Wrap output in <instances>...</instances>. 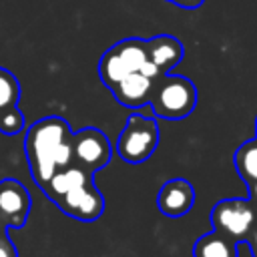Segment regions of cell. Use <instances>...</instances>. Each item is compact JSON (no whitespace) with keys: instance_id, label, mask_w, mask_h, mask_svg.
<instances>
[{"instance_id":"6da1fadb","label":"cell","mask_w":257,"mask_h":257,"mask_svg":"<svg viewBox=\"0 0 257 257\" xmlns=\"http://www.w3.org/2000/svg\"><path fill=\"white\" fill-rule=\"evenodd\" d=\"M24 153L36 187L72 163V131L62 116H44L26 128Z\"/></svg>"},{"instance_id":"7a4b0ae2","label":"cell","mask_w":257,"mask_h":257,"mask_svg":"<svg viewBox=\"0 0 257 257\" xmlns=\"http://www.w3.org/2000/svg\"><path fill=\"white\" fill-rule=\"evenodd\" d=\"M149 106L155 116L165 120L187 118L197 106V88L193 80L179 74H161L155 82Z\"/></svg>"},{"instance_id":"3957f363","label":"cell","mask_w":257,"mask_h":257,"mask_svg":"<svg viewBox=\"0 0 257 257\" xmlns=\"http://www.w3.org/2000/svg\"><path fill=\"white\" fill-rule=\"evenodd\" d=\"M116 153L128 165H141L151 159V155L159 147V124L153 116H143L133 112L118 139H116Z\"/></svg>"},{"instance_id":"277c9868","label":"cell","mask_w":257,"mask_h":257,"mask_svg":"<svg viewBox=\"0 0 257 257\" xmlns=\"http://www.w3.org/2000/svg\"><path fill=\"white\" fill-rule=\"evenodd\" d=\"M147 62L145 38H124L112 44L98 60V76L100 82L110 90L118 80L126 74L141 70Z\"/></svg>"},{"instance_id":"5b68a950","label":"cell","mask_w":257,"mask_h":257,"mask_svg":"<svg viewBox=\"0 0 257 257\" xmlns=\"http://www.w3.org/2000/svg\"><path fill=\"white\" fill-rule=\"evenodd\" d=\"M257 223V207L249 199H221L211 209V225L215 231L237 243H247Z\"/></svg>"},{"instance_id":"8992f818","label":"cell","mask_w":257,"mask_h":257,"mask_svg":"<svg viewBox=\"0 0 257 257\" xmlns=\"http://www.w3.org/2000/svg\"><path fill=\"white\" fill-rule=\"evenodd\" d=\"M110 157L112 145L102 131L86 126L72 133V163L80 169L94 175L98 169L110 163Z\"/></svg>"},{"instance_id":"52a82bcc","label":"cell","mask_w":257,"mask_h":257,"mask_svg":"<svg viewBox=\"0 0 257 257\" xmlns=\"http://www.w3.org/2000/svg\"><path fill=\"white\" fill-rule=\"evenodd\" d=\"M54 205L64 215H68V217H72L76 221L90 223V221H96L102 215V211H104V197L96 189L94 181H86V183L70 189L62 197H58L54 201Z\"/></svg>"},{"instance_id":"ba28073f","label":"cell","mask_w":257,"mask_h":257,"mask_svg":"<svg viewBox=\"0 0 257 257\" xmlns=\"http://www.w3.org/2000/svg\"><path fill=\"white\" fill-rule=\"evenodd\" d=\"M32 199L28 189L16 179L0 181V223L10 229H22L30 217Z\"/></svg>"},{"instance_id":"9c48e42d","label":"cell","mask_w":257,"mask_h":257,"mask_svg":"<svg viewBox=\"0 0 257 257\" xmlns=\"http://www.w3.org/2000/svg\"><path fill=\"white\" fill-rule=\"evenodd\" d=\"M157 78L159 76H151V74H147L143 70H137V72L126 74L122 80H118L110 88V92H112L114 100L120 102L122 106L141 108V106L149 104Z\"/></svg>"},{"instance_id":"30bf717a","label":"cell","mask_w":257,"mask_h":257,"mask_svg":"<svg viewBox=\"0 0 257 257\" xmlns=\"http://www.w3.org/2000/svg\"><path fill=\"white\" fill-rule=\"evenodd\" d=\"M195 189L187 179L175 177L163 183L157 195L159 211L167 217H183L193 209Z\"/></svg>"},{"instance_id":"8fae6325","label":"cell","mask_w":257,"mask_h":257,"mask_svg":"<svg viewBox=\"0 0 257 257\" xmlns=\"http://www.w3.org/2000/svg\"><path fill=\"white\" fill-rule=\"evenodd\" d=\"M145 48H147V60L155 64L157 70L163 74L171 72L183 60L185 54L181 40L171 34H157L153 38H147Z\"/></svg>"},{"instance_id":"7c38bea8","label":"cell","mask_w":257,"mask_h":257,"mask_svg":"<svg viewBox=\"0 0 257 257\" xmlns=\"http://www.w3.org/2000/svg\"><path fill=\"white\" fill-rule=\"evenodd\" d=\"M86 181H92V173H88V171L80 169L78 165L70 163V165L58 169V171L44 183L42 191H44V195L54 203L58 197H62L64 193H68L70 189H74V187H78V185H82V183H86Z\"/></svg>"},{"instance_id":"4fadbf2b","label":"cell","mask_w":257,"mask_h":257,"mask_svg":"<svg viewBox=\"0 0 257 257\" xmlns=\"http://www.w3.org/2000/svg\"><path fill=\"white\" fill-rule=\"evenodd\" d=\"M193 257H239V243L213 229L195 241Z\"/></svg>"},{"instance_id":"5bb4252c","label":"cell","mask_w":257,"mask_h":257,"mask_svg":"<svg viewBox=\"0 0 257 257\" xmlns=\"http://www.w3.org/2000/svg\"><path fill=\"white\" fill-rule=\"evenodd\" d=\"M233 163H235L237 175L247 187L257 181V137L239 145V149L235 151Z\"/></svg>"},{"instance_id":"9a60e30c","label":"cell","mask_w":257,"mask_h":257,"mask_svg":"<svg viewBox=\"0 0 257 257\" xmlns=\"http://www.w3.org/2000/svg\"><path fill=\"white\" fill-rule=\"evenodd\" d=\"M20 98V82L18 78L8 70L0 66V110L18 104Z\"/></svg>"},{"instance_id":"2e32d148","label":"cell","mask_w":257,"mask_h":257,"mask_svg":"<svg viewBox=\"0 0 257 257\" xmlns=\"http://www.w3.org/2000/svg\"><path fill=\"white\" fill-rule=\"evenodd\" d=\"M24 131V114L20 112L18 104L8 106L4 110H0V133L2 135H18Z\"/></svg>"},{"instance_id":"e0dca14e","label":"cell","mask_w":257,"mask_h":257,"mask_svg":"<svg viewBox=\"0 0 257 257\" xmlns=\"http://www.w3.org/2000/svg\"><path fill=\"white\" fill-rule=\"evenodd\" d=\"M0 257H18V249L8 231H4V235L0 237Z\"/></svg>"},{"instance_id":"ac0fdd59","label":"cell","mask_w":257,"mask_h":257,"mask_svg":"<svg viewBox=\"0 0 257 257\" xmlns=\"http://www.w3.org/2000/svg\"><path fill=\"white\" fill-rule=\"evenodd\" d=\"M167 2H171V4H175V6H179V8H185V10H195V8H199L205 0H167Z\"/></svg>"},{"instance_id":"d6986e66","label":"cell","mask_w":257,"mask_h":257,"mask_svg":"<svg viewBox=\"0 0 257 257\" xmlns=\"http://www.w3.org/2000/svg\"><path fill=\"white\" fill-rule=\"evenodd\" d=\"M247 189H249V201L257 207V181H255V183H251Z\"/></svg>"},{"instance_id":"ffe728a7","label":"cell","mask_w":257,"mask_h":257,"mask_svg":"<svg viewBox=\"0 0 257 257\" xmlns=\"http://www.w3.org/2000/svg\"><path fill=\"white\" fill-rule=\"evenodd\" d=\"M249 245H251V251H253V257H257V229L251 233V237H249V241H247Z\"/></svg>"},{"instance_id":"44dd1931","label":"cell","mask_w":257,"mask_h":257,"mask_svg":"<svg viewBox=\"0 0 257 257\" xmlns=\"http://www.w3.org/2000/svg\"><path fill=\"white\" fill-rule=\"evenodd\" d=\"M4 231H8V229H6V227H4V225H2V223H0V237H2V235H4Z\"/></svg>"},{"instance_id":"7402d4cb","label":"cell","mask_w":257,"mask_h":257,"mask_svg":"<svg viewBox=\"0 0 257 257\" xmlns=\"http://www.w3.org/2000/svg\"><path fill=\"white\" fill-rule=\"evenodd\" d=\"M255 137H257V118H255Z\"/></svg>"},{"instance_id":"603a6c76","label":"cell","mask_w":257,"mask_h":257,"mask_svg":"<svg viewBox=\"0 0 257 257\" xmlns=\"http://www.w3.org/2000/svg\"><path fill=\"white\" fill-rule=\"evenodd\" d=\"M255 229H257V223H255Z\"/></svg>"}]
</instances>
